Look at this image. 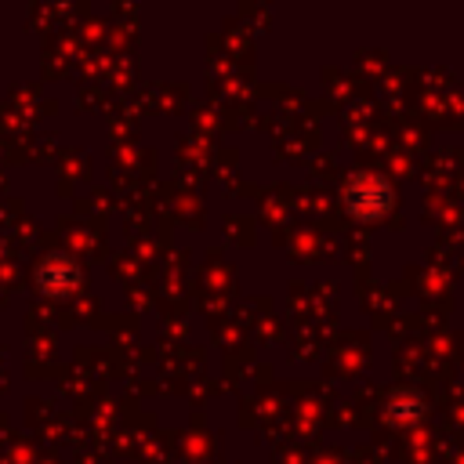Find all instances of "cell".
Returning <instances> with one entry per match:
<instances>
[{
    "label": "cell",
    "mask_w": 464,
    "mask_h": 464,
    "mask_svg": "<svg viewBox=\"0 0 464 464\" xmlns=\"http://www.w3.org/2000/svg\"><path fill=\"white\" fill-rule=\"evenodd\" d=\"M36 286L51 297H65L80 286V265L69 254H47L36 265Z\"/></svg>",
    "instance_id": "obj_2"
},
{
    "label": "cell",
    "mask_w": 464,
    "mask_h": 464,
    "mask_svg": "<svg viewBox=\"0 0 464 464\" xmlns=\"http://www.w3.org/2000/svg\"><path fill=\"white\" fill-rule=\"evenodd\" d=\"M392 203H395V188L388 185V178H381L373 170H359L344 181V207L359 221L384 218L392 210Z\"/></svg>",
    "instance_id": "obj_1"
},
{
    "label": "cell",
    "mask_w": 464,
    "mask_h": 464,
    "mask_svg": "<svg viewBox=\"0 0 464 464\" xmlns=\"http://www.w3.org/2000/svg\"><path fill=\"white\" fill-rule=\"evenodd\" d=\"M388 417H392L395 424L420 420V417H424V402H420L417 395H395V399L388 402Z\"/></svg>",
    "instance_id": "obj_3"
}]
</instances>
